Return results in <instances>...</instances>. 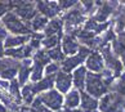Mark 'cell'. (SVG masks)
I'll return each instance as SVG.
<instances>
[{"label":"cell","instance_id":"d6a6232c","mask_svg":"<svg viewBox=\"0 0 125 112\" xmlns=\"http://www.w3.org/2000/svg\"><path fill=\"white\" fill-rule=\"evenodd\" d=\"M79 4V1H66V0H61L58 3V7L61 10H66V9H70V8H73Z\"/></svg>","mask_w":125,"mask_h":112},{"label":"cell","instance_id":"83f0119b","mask_svg":"<svg viewBox=\"0 0 125 112\" xmlns=\"http://www.w3.org/2000/svg\"><path fill=\"white\" fill-rule=\"evenodd\" d=\"M47 54H48V57L52 61H55V63H61L62 61L64 59V54L62 53L61 45L55 46V48H53V49L47 50Z\"/></svg>","mask_w":125,"mask_h":112},{"label":"cell","instance_id":"ab89813d","mask_svg":"<svg viewBox=\"0 0 125 112\" xmlns=\"http://www.w3.org/2000/svg\"><path fill=\"white\" fill-rule=\"evenodd\" d=\"M0 112H8V110H7V107L4 106L3 103H0Z\"/></svg>","mask_w":125,"mask_h":112},{"label":"cell","instance_id":"836d02e7","mask_svg":"<svg viewBox=\"0 0 125 112\" xmlns=\"http://www.w3.org/2000/svg\"><path fill=\"white\" fill-rule=\"evenodd\" d=\"M10 9V3H7V1H0V18L4 17L9 12Z\"/></svg>","mask_w":125,"mask_h":112},{"label":"cell","instance_id":"30bf717a","mask_svg":"<svg viewBox=\"0 0 125 112\" xmlns=\"http://www.w3.org/2000/svg\"><path fill=\"white\" fill-rule=\"evenodd\" d=\"M117 7H119L117 1H114V3L112 1H104V3H102V5L97 9L95 16L93 17L94 21L98 22V23H104L107 21V18H110V16L115 13Z\"/></svg>","mask_w":125,"mask_h":112},{"label":"cell","instance_id":"4dcf8cb0","mask_svg":"<svg viewBox=\"0 0 125 112\" xmlns=\"http://www.w3.org/2000/svg\"><path fill=\"white\" fill-rule=\"evenodd\" d=\"M80 4V8L84 14H93V13L95 12V1H81L79 3Z\"/></svg>","mask_w":125,"mask_h":112},{"label":"cell","instance_id":"ee69618b","mask_svg":"<svg viewBox=\"0 0 125 112\" xmlns=\"http://www.w3.org/2000/svg\"><path fill=\"white\" fill-rule=\"evenodd\" d=\"M0 29H1V23H0Z\"/></svg>","mask_w":125,"mask_h":112},{"label":"cell","instance_id":"8992f818","mask_svg":"<svg viewBox=\"0 0 125 112\" xmlns=\"http://www.w3.org/2000/svg\"><path fill=\"white\" fill-rule=\"evenodd\" d=\"M92 53L90 49H88L86 46H80L79 48V52L75 55H71V57H67L64 58L62 62H61V71L66 72V73H70L73 68H77L80 67V64L86 59V57Z\"/></svg>","mask_w":125,"mask_h":112},{"label":"cell","instance_id":"44dd1931","mask_svg":"<svg viewBox=\"0 0 125 112\" xmlns=\"http://www.w3.org/2000/svg\"><path fill=\"white\" fill-rule=\"evenodd\" d=\"M63 102H64V108H68V110L77 108L79 104H80V92L76 89H71L67 93Z\"/></svg>","mask_w":125,"mask_h":112},{"label":"cell","instance_id":"7c38bea8","mask_svg":"<svg viewBox=\"0 0 125 112\" xmlns=\"http://www.w3.org/2000/svg\"><path fill=\"white\" fill-rule=\"evenodd\" d=\"M54 85L57 88V92L62 93H68L71 89V85H72V76L70 73H66L63 71H59L55 73V77H54Z\"/></svg>","mask_w":125,"mask_h":112},{"label":"cell","instance_id":"f546056e","mask_svg":"<svg viewBox=\"0 0 125 112\" xmlns=\"http://www.w3.org/2000/svg\"><path fill=\"white\" fill-rule=\"evenodd\" d=\"M115 92L120 94L121 97H125V73L121 77H120V80L116 81V84H114L112 88H111V92Z\"/></svg>","mask_w":125,"mask_h":112},{"label":"cell","instance_id":"d4e9b609","mask_svg":"<svg viewBox=\"0 0 125 112\" xmlns=\"http://www.w3.org/2000/svg\"><path fill=\"white\" fill-rule=\"evenodd\" d=\"M48 25V18H45L43 16H36L32 21L29 22V27L31 29V31H40L45 29V26Z\"/></svg>","mask_w":125,"mask_h":112},{"label":"cell","instance_id":"9a60e30c","mask_svg":"<svg viewBox=\"0 0 125 112\" xmlns=\"http://www.w3.org/2000/svg\"><path fill=\"white\" fill-rule=\"evenodd\" d=\"M79 48H80V45H79L77 40L73 36L66 35V34L62 36V48L61 49H62L63 54L68 55V57L75 55L79 52Z\"/></svg>","mask_w":125,"mask_h":112},{"label":"cell","instance_id":"7402d4cb","mask_svg":"<svg viewBox=\"0 0 125 112\" xmlns=\"http://www.w3.org/2000/svg\"><path fill=\"white\" fill-rule=\"evenodd\" d=\"M80 103L83 111H95L98 108V101L95 98L90 97L85 92H80Z\"/></svg>","mask_w":125,"mask_h":112},{"label":"cell","instance_id":"f1b7e54d","mask_svg":"<svg viewBox=\"0 0 125 112\" xmlns=\"http://www.w3.org/2000/svg\"><path fill=\"white\" fill-rule=\"evenodd\" d=\"M21 98L25 101V103L27 106H30L34 101V93H32V88H31V84H26L23 85L21 90Z\"/></svg>","mask_w":125,"mask_h":112},{"label":"cell","instance_id":"9c48e42d","mask_svg":"<svg viewBox=\"0 0 125 112\" xmlns=\"http://www.w3.org/2000/svg\"><path fill=\"white\" fill-rule=\"evenodd\" d=\"M39 97L41 99V104H44L49 110L59 111L63 106V97L55 89H50L47 93H41Z\"/></svg>","mask_w":125,"mask_h":112},{"label":"cell","instance_id":"d590c367","mask_svg":"<svg viewBox=\"0 0 125 112\" xmlns=\"http://www.w3.org/2000/svg\"><path fill=\"white\" fill-rule=\"evenodd\" d=\"M0 86H1L4 90H8V88H9V81H5V80H0Z\"/></svg>","mask_w":125,"mask_h":112},{"label":"cell","instance_id":"8d00e7d4","mask_svg":"<svg viewBox=\"0 0 125 112\" xmlns=\"http://www.w3.org/2000/svg\"><path fill=\"white\" fill-rule=\"evenodd\" d=\"M7 36H8V35H7V31L1 27V29H0V41H1L3 39H5Z\"/></svg>","mask_w":125,"mask_h":112},{"label":"cell","instance_id":"d6986e66","mask_svg":"<svg viewBox=\"0 0 125 112\" xmlns=\"http://www.w3.org/2000/svg\"><path fill=\"white\" fill-rule=\"evenodd\" d=\"M54 77L55 75L53 76H47V77H43L40 81L38 82H34L31 84V88H32V93L34 94H38V93H41L44 90H50L54 85Z\"/></svg>","mask_w":125,"mask_h":112},{"label":"cell","instance_id":"74e56055","mask_svg":"<svg viewBox=\"0 0 125 112\" xmlns=\"http://www.w3.org/2000/svg\"><path fill=\"white\" fill-rule=\"evenodd\" d=\"M36 111H38V112H52L49 108H47L45 106H40V107H39V108L36 110Z\"/></svg>","mask_w":125,"mask_h":112},{"label":"cell","instance_id":"603a6c76","mask_svg":"<svg viewBox=\"0 0 125 112\" xmlns=\"http://www.w3.org/2000/svg\"><path fill=\"white\" fill-rule=\"evenodd\" d=\"M30 40V35L29 36H7L5 37V41H4L3 46H5L7 49H12V48H18V46H22L25 45L27 41Z\"/></svg>","mask_w":125,"mask_h":112},{"label":"cell","instance_id":"2e32d148","mask_svg":"<svg viewBox=\"0 0 125 112\" xmlns=\"http://www.w3.org/2000/svg\"><path fill=\"white\" fill-rule=\"evenodd\" d=\"M112 25V22H104V23H98L94 21L93 17H90L89 20H86L84 23V30L93 32L94 35H99L102 32H106L108 30V27Z\"/></svg>","mask_w":125,"mask_h":112},{"label":"cell","instance_id":"ffe728a7","mask_svg":"<svg viewBox=\"0 0 125 112\" xmlns=\"http://www.w3.org/2000/svg\"><path fill=\"white\" fill-rule=\"evenodd\" d=\"M62 27H63V22L61 18H55V20H52L50 22H48V25L45 26L44 29V36H54V35H59L62 34Z\"/></svg>","mask_w":125,"mask_h":112},{"label":"cell","instance_id":"6da1fadb","mask_svg":"<svg viewBox=\"0 0 125 112\" xmlns=\"http://www.w3.org/2000/svg\"><path fill=\"white\" fill-rule=\"evenodd\" d=\"M85 93L89 94L93 98H102L104 94H107L110 89L104 85L103 79L101 73H94V72H88L86 79H85Z\"/></svg>","mask_w":125,"mask_h":112},{"label":"cell","instance_id":"7a4b0ae2","mask_svg":"<svg viewBox=\"0 0 125 112\" xmlns=\"http://www.w3.org/2000/svg\"><path fill=\"white\" fill-rule=\"evenodd\" d=\"M101 112H124L125 111V97L117 93H107L102 97L98 103Z\"/></svg>","mask_w":125,"mask_h":112},{"label":"cell","instance_id":"5b68a950","mask_svg":"<svg viewBox=\"0 0 125 112\" xmlns=\"http://www.w3.org/2000/svg\"><path fill=\"white\" fill-rule=\"evenodd\" d=\"M10 8L13 9V13L18 18H22L27 22L32 21L38 16L36 4L34 1H12Z\"/></svg>","mask_w":125,"mask_h":112},{"label":"cell","instance_id":"e0dca14e","mask_svg":"<svg viewBox=\"0 0 125 112\" xmlns=\"http://www.w3.org/2000/svg\"><path fill=\"white\" fill-rule=\"evenodd\" d=\"M31 64H32V61L30 58L27 59H22L21 61V66L18 68V84L20 85H26L27 80L30 79V75H31Z\"/></svg>","mask_w":125,"mask_h":112},{"label":"cell","instance_id":"484cf974","mask_svg":"<svg viewBox=\"0 0 125 112\" xmlns=\"http://www.w3.org/2000/svg\"><path fill=\"white\" fill-rule=\"evenodd\" d=\"M8 90H9V95H10L13 98V101L20 106L22 98H21V93H20V84H18V81L17 80H12L10 82H9Z\"/></svg>","mask_w":125,"mask_h":112},{"label":"cell","instance_id":"4fadbf2b","mask_svg":"<svg viewBox=\"0 0 125 112\" xmlns=\"http://www.w3.org/2000/svg\"><path fill=\"white\" fill-rule=\"evenodd\" d=\"M34 49L31 48L29 44H25L22 46H18V48H12V49H7L4 50V54L9 58L13 59H27L30 58V55L32 54Z\"/></svg>","mask_w":125,"mask_h":112},{"label":"cell","instance_id":"4316f807","mask_svg":"<svg viewBox=\"0 0 125 112\" xmlns=\"http://www.w3.org/2000/svg\"><path fill=\"white\" fill-rule=\"evenodd\" d=\"M63 35L59 34V35H54V36H48V37H44L41 40V45L44 46L45 49H53L55 46H58L59 43V39H61Z\"/></svg>","mask_w":125,"mask_h":112},{"label":"cell","instance_id":"277c9868","mask_svg":"<svg viewBox=\"0 0 125 112\" xmlns=\"http://www.w3.org/2000/svg\"><path fill=\"white\" fill-rule=\"evenodd\" d=\"M62 22L64 26L66 35H71L73 31L79 29V26L81 23H85V14L83 13L81 8H72L63 16Z\"/></svg>","mask_w":125,"mask_h":112},{"label":"cell","instance_id":"cb8c5ba5","mask_svg":"<svg viewBox=\"0 0 125 112\" xmlns=\"http://www.w3.org/2000/svg\"><path fill=\"white\" fill-rule=\"evenodd\" d=\"M112 49L116 57H123L125 54V32L119 34L117 37H115V40L112 41Z\"/></svg>","mask_w":125,"mask_h":112},{"label":"cell","instance_id":"f35d334b","mask_svg":"<svg viewBox=\"0 0 125 112\" xmlns=\"http://www.w3.org/2000/svg\"><path fill=\"white\" fill-rule=\"evenodd\" d=\"M20 112H34V110H30L27 107H20Z\"/></svg>","mask_w":125,"mask_h":112},{"label":"cell","instance_id":"3957f363","mask_svg":"<svg viewBox=\"0 0 125 112\" xmlns=\"http://www.w3.org/2000/svg\"><path fill=\"white\" fill-rule=\"evenodd\" d=\"M3 25L5 26V29L9 30L12 34L18 35V36H29L32 34L31 29L29 27L27 23H25L23 21H21L13 12H8L5 16L3 17Z\"/></svg>","mask_w":125,"mask_h":112},{"label":"cell","instance_id":"5bb4252c","mask_svg":"<svg viewBox=\"0 0 125 112\" xmlns=\"http://www.w3.org/2000/svg\"><path fill=\"white\" fill-rule=\"evenodd\" d=\"M85 62H86V67L85 68L90 70V72H94V73H99L102 70H103V67H104L103 58H102V55L97 52V50L92 52L89 55H88Z\"/></svg>","mask_w":125,"mask_h":112},{"label":"cell","instance_id":"e575fe53","mask_svg":"<svg viewBox=\"0 0 125 112\" xmlns=\"http://www.w3.org/2000/svg\"><path fill=\"white\" fill-rule=\"evenodd\" d=\"M40 106H43L41 104V99H40V97H36L34 101H32V103H31V110H38Z\"/></svg>","mask_w":125,"mask_h":112},{"label":"cell","instance_id":"8fae6325","mask_svg":"<svg viewBox=\"0 0 125 112\" xmlns=\"http://www.w3.org/2000/svg\"><path fill=\"white\" fill-rule=\"evenodd\" d=\"M35 4L36 10H39L45 18H55L61 13L57 1H36Z\"/></svg>","mask_w":125,"mask_h":112},{"label":"cell","instance_id":"ac0fdd59","mask_svg":"<svg viewBox=\"0 0 125 112\" xmlns=\"http://www.w3.org/2000/svg\"><path fill=\"white\" fill-rule=\"evenodd\" d=\"M86 68L84 66L77 67L72 73V84L75 85L76 90L79 92H84L85 89V79H86Z\"/></svg>","mask_w":125,"mask_h":112},{"label":"cell","instance_id":"7bdbcfd3","mask_svg":"<svg viewBox=\"0 0 125 112\" xmlns=\"http://www.w3.org/2000/svg\"><path fill=\"white\" fill-rule=\"evenodd\" d=\"M58 112H63V111H62V110H59V111H58Z\"/></svg>","mask_w":125,"mask_h":112},{"label":"cell","instance_id":"60d3db41","mask_svg":"<svg viewBox=\"0 0 125 112\" xmlns=\"http://www.w3.org/2000/svg\"><path fill=\"white\" fill-rule=\"evenodd\" d=\"M3 48H4V46H3V43L0 41V57H1V55L4 54V50H3Z\"/></svg>","mask_w":125,"mask_h":112},{"label":"cell","instance_id":"1f68e13d","mask_svg":"<svg viewBox=\"0 0 125 112\" xmlns=\"http://www.w3.org/2000/svg\"><path fill=\"white\" fill-rule=\"evenodd\" d=\"M45 73H47V76H54L55 73L59 71V63H55V62H50L49 64L45 66Z\"/></svg>","mask_w":125,"mask_h":112},{"label":"cell","instance_id":"52a82bcc","mask_svg":"<svg viewBox=\"0 0 125 112\" xmlns=\"http://www.w3.org/2000/svg\"><path fill=\"white\" fill-rule=\"evenodd\" d=\"M101 55L103 58V63L107 66V70H110L111 72L114 73V77H119L121 75L123 71V63L121 61H119V58L115 54H112V50H111V45H106L101 49Z\"/></svg>","mask_w":125,"mask_h":112},{"label":"cell","instance_id":"b9f144b4","mask_svg":"<svg viewBox=\"0 0 125 112\" xmlns=\"http://www.w3.org/2000/svg\"><path fill=\"white\" fill-rule=\"evenodd\" d=\"M86 112H98V111H97V110H95V111H86Z\"/></svg>","mask_w":125,"mask_h":112},{"label":"cell","instance_id":"ba28073f","mask_svg":"<svg viewBox=\"0 0 125 112\" xmlns=\"http://www.w3.org/2000/svg\"><path fill=\"white\" fill-rule=\"evenodd\" d=\"M21 66V61L13 58H0V77L4 80H14L18 68Z\"/></svg>","mask_w":125,"mask_h":112}]
</instances>
